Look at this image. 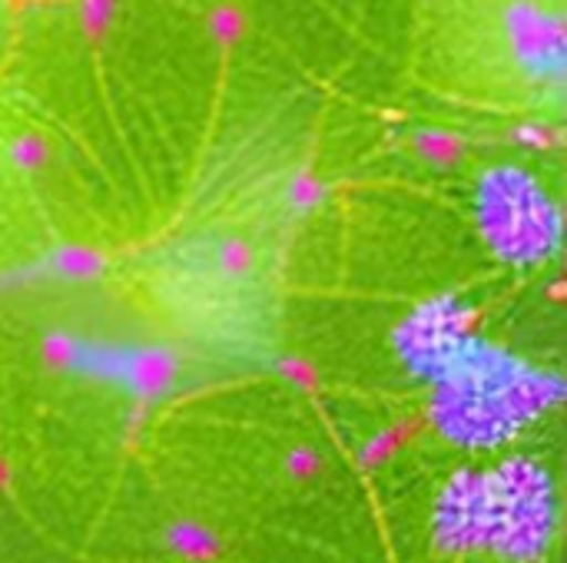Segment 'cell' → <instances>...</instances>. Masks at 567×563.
I'll return each instance as SVG.
<instances>
[{
    "mask_svg": "<svg viewBox=\"0 0 567 563\" xmlns=\"http://www.w3.org/2000/svg\"><path fill=\"white\" fill-rule=\"evenodd\" d=\"M136 292L166 332L213 352L249 355L272 335V282L243 239H176L140 269Z\"/></svg>",
    "mask_w": 567,
    "mask_h": 563,
    "instance_id": "obj_1",
    "label": "cell"
},
{
    "mask_svg": "<svg viewBox=\"0 0 567 563\" xmlns=\"http://www.w3.org/2000/svg\"><path fill=\"white\" fill-rule=\"evenodd\" d=\"M561 528L551 475L528 458L455 475L432 511V541L445 554H485L505 563H542Z\"/></svg>",
    "mask_w": 567,
    "mask_h": 563,
    "instance_id": "obj_2",
    "label": "cell"
},
{
    "mask_svg": "<svg viewBox=\"0 0 567 563\" xmlns=\"http://www.w3.org/2000/svg\"><path fill=\"white\" fill-rule=\"evenodd\" d=\"M548 405V388L502 372H468L458 378L439 402V425L455 445L468 448H498L515 438L532 418Z\"/></svg>",
    "mask_w": 567,
    "mask_h": 563,
    "instance_id": "obj_3",
    "label": "cell"
}]
</instances>
